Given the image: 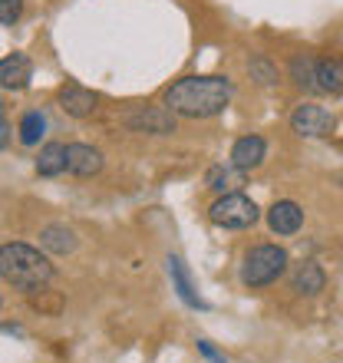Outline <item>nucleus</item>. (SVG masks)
Segmentation results:
<instances>
[{"label": "nucleus", "mask_w": 343, "mask_h": 363, "mask_svg": "<svg viewBox=\"0 0 343 363\" xmlns=\"http://www.w3.org/2000/svg\"><path fill=\"white\" fill-rule=\"evenodd\" d=\"M103 152L96 145H86V143H73L67 145V172L77 175V179H93V175L103 172Z\"/></svg>", "instance_id": "9b49d317"}, {"label": "nucleus", "mask_w": 343, "mask_h": 363, "mask_svg": "<svg viewBox=\"0 0 343 363\" xmlns=\"http://www.w3.org/2000/svg\"><path fill=\"white\" fill-rule=\"evenodd\" d=\"M40 248L47 255H73L79 248V238L69 225H47L40 231Z\"/></svg>", "instance_id": "ddd939ff"}, {"label": "nucleus", "mask_w": 343, "mask_h": 363, "mask_svg": "<svg viewBox=\"0 0 343 363\" xmlns=\"http://www.w3.org/2000/svg\"><path fill=\"white\" fill-rule=\"evenodd\" d=\"M267 228L274 231V235H281V238H291V235H297V231L304 228V208L291 199L274 201L267 208Z\"/></svg>", "instance_id": "9d476101"}, {"label": "nucleus", "mask_w": 343, "mask_h": 363, "mask_svg": "<svg viewBox=\"0 0 343 363\" xmlns=\"http://www.w3.org/2000/svg\"><path fill=\"white\" fill-rule=\"evenodd\" d=\"M287 264H291V255L281 245H254L241 261L238 277L248 291H257V287L274 284L277 277L287 271Z\"/></svg>", "instance_id": "7ed1b4c3"}, {"label": "nucleus", "mask_w": 343, "mask_h": 363, "mask_svg": "<svg viewBox=\"0 0 343 363\" xmlns=\"http://www.w3.org/2000/svg\"><path fill=\"white\" fill-rule=\"evenodd\" d=\"M231 99H235V83L228 77H181L162 96V103L181 119L221 116Z\"/></svg>", "instance_id": "f257e3e1"}, {"label": "nucleus", "mask_w": 343, "mask_h": 363, "mask_svg": "<svg viewBox=\"0 0 343 363\" xmlns=\"http://www.w3.org/2000/svg\"><path fill=\"white\" fill-rule=\"evenodd\" d=\"M125 125L145 135H172L179 129V119L169 106H135L133 113H125Z\"/></svg>", "instance_id": "39448f33"}, {"label": "nucleus", "mask_w": 343, "mask_h": 363, "mask_svg": "<svg viewBox=\"0 0 343 363\" xmlns=\"http://www.w3.org/2000/svg\"><path fill=\"white\" fill-rule=\"evenodd\" d=\"M165 268H169V277H172V291L181 297V304L195 307V311H205V307H208L205 301H201L198 284H195V277H191L189 264H185L179 255H169V258H165Z\"/></svg>", "instance_id": "0eeeda50"}, {"label": "nucleus", "mask_w": 343, "mask_h": 363, "mask_svg": "<svg viewBox=\"0 0 343 363\" xmlns=\"http://www.w3.org/2000/svg\"><path fill=\"white\" fill-rule=\"evenodd\" d=\"M57 103L69 119H89L96 113V106H99V96L93 89L79 86V83H67V86H60Z\"/></svg>", "instance_id": "1a4fd4ad"}, {"label": "nucleus", "mask_w": 343, "mask_h": 363, "mask_svg": "<svg viewBox=\"0 0 343 363\" xmlns=\"http://www.w3.org/2000/svg\"><path fill=\"white\" fill-rule=\"evenodd\" d=\"M0 304H4V301H0Z\"/></svg>", "instance_id": "bb28decb"}, {"label": "nucleus", "mask_w": 343, "mask_h": 363, "mask_svg": "<svg viewBox=\"0 0 343 363\" xmlns=\"http://www.w3.org/2000/svg\"><path fill=\"white\" fill-rule=\"evenodd\" d=\"M291 129L300 139H324V135L334 133V116L317 103H300L291 113Z\"/></svg>", "instance_id": "423d86ee"}, {"label": "nucleus", "mask_w": 343, "mask_h": 363, "mask_svg": "<svg viewBox=\"0 0 343 363\" xmlns=\"http://www.w3.org/2000/svg\"><path fill=\"white\" fill-rule=\"evenodd\" d=\"M291 287H294L297 294H304V297H317L327 287L324 268H320L317 261H300V264L294 268V277H291Z\"/></svg>", "instance_id": "4468645a"}, {"label": "nucleus", "mask_w": 343, "mask_h": 363, "mask_svg": "<svg viewBox=\"0 0 343 363\" xmlns=\"http://www.w3.org/2000/svg\"><path fill=\"white\" fill-rule=\"evenodd\" d=\"M211 363H228V360H225V357H215V360H211Z\"/></svg>", "instance_id": "393cba45"}, {"label": "nucleus", "mask_w": 343, "mask_h": 363, "mask_svg": "<svg viewBox=\"0 0 343 363\" xmlns=\"http://www.w3.org/2000/svg\"><path fill=\"white\" fill-rule=\"evenodd\" d=\"M317 93L343 96V57H317Z\"/></svg>", "instance_id": "2eb2a0df"}, {"label": "nucleus", "mask_w": 343, "mask_h": 363, "mask_svg": "<svg viewBox=\"0 0 343 363\" xmlns=\"http://www.w3.org/2000/svg\"><path fill=\"white\" fill-rule=\"evenodd\" d=\"M0 113H4V99H0Z\"/></svg>", "instance_id": "a878e982"}, {"label": "nucleus", "mask_w": 343, "mask_h": 363, "mask_svg": "<svg viewBox=\"0 0 343 363\" xmlns=\"http://www.w3.org/2000/svg\"><path fill=\"white\" fill-rule=\"evenodd\" d=\"M241 175L235 165H211L208 172H205V185H208L211 191H218V195H228V191H235L241 185Z\"/></svg>", "instance_id": "a211bd4d"}, {"label": "nucleus", "mask_w": 343, "mask_h": 363, "mask_svg": "<svg viewBox=\"0 0 343 363\" xmlns=\"http://www.w3.org/2000/svg\"><path fill=\"white\" fill-rule=\"evenodd\" d=\"M287 77L297 89H307V93H317V57L310 53H297L291 63H287Z\"/></svg>", "instance_id": "dca6fc26"}, {"label": "nucleus", "mask_w": 343, "mask_h": 363, "mask_svg": "<svg viewBox=\"0 0 343 363\" xmlns=\"http://www.w3.org/2000/svg\"><path fill=\"white\" fill-rule=\"evenodd\" d=\"M248 73H251V79H254L257 86H277V79H281L277 67L267 57H254V60H251V63H248Z\"/></svg>", "instance_id": "412c9836"}, {"label": "nucleus", "mask_w": 343, "mask_h": 363, "mask_svg": "<svg viewBox=\"0 0 343 363\" xmlns=\"http://www.w3.org/2000/svg\"><path fill=\"white\" fill-rule=\"evenodd\" d=\"M10 135H13V129H10L7 116L0 113V149H7V145H10Z\"/></svg>", "instance_id": "5701e85b"}, {"label": "nucleus", "mask_w": 343, "mask_h": 363, "mask_svg": "<svg viewBox=\"0 0 343 363\" xmlns=\"http://www.w3.org/2000/svg\"><path fill=\"white\" fill-rule=\"evenodd\" d=\"M20 143L23 145H40V139L47 135V113H40V109H27V113L20 116Z\"/></svg>", "instance_id": "6ab92c4d"}, {"label": "nucleus", "mask_w": 343, "mask_h": 363, "mask_svg": "<svg viewBox=\"0 0 343 363\" xmlns=\"http://www.w3.org/2000/svg\"><path fill=\"white\" fill-rule=\"evenodd\" d=\"M23 17V0H0V23L13 27Z\"/></svg>", "instance_id": "4be33fe9"}, {"label": "nucleus", "mask_w": 343, "mask_h": 363, "mask_svg": "<svg viewBox=\"0 0 343 363\" xmlns=\"http://www.w3.org/2000/svg\"><path fill=\"white\" fill-rule=\"evenodd\" d=\"M0 277L13 291L30 294V291L50 284L57 277V268L40 248H30L23 241H7V245H0Z\"/></svg>", "instance_id": "f03ea898"}, {"label": "nucleus", "mask_w": 343, "mask_h": 363, "mask_svg": "<svg viewBox=\"0 0 343 363\" xmlns=\"http://www.w3.org/2000/svg\"><path fill=\"white\" fill-rule=\"evenodd\" d=\"M30 307L40 311V314H60V307H63V297L57 291H50V284L37 287V291H30Z\"/></svg>", "instance_id": "aec40b11"}, {"label": "nucleus", "mask_w": 343, "mask_h": 363, "mask_svg": "<svg viewBox=\"0 0 343 363\" xmlns=\"http://www.w3.org/2000/svg\"><path fill=\"white\" fill-rule=\"evenodd\" d=\"M198 354H201V357H208V360H215V357H218V350H215V347H211L208 340H198Z\"/></svg>", "instance_id": "b1692460"}, {"label": "nucleus", "mask_w": 343, "mask_h": 363, "mask_svg": "<svg viewBox=\"0 0 343 363\" xmlns=\"http://www.w3.org/2000/svg\"><path fill=\"white\" fill-rule=\"evenodd\" d=\"M33 79V63H30L27 53H10V57L0 60V89H10V93H20V89L30 86Z\"/></svg>", "instance_id": "f8f14e48"}, {"label": "nucleus", "mask_w": 343, "mask_h": 363, "mask_svg": "<svg viewBox=\"0 0 343 363\" xmlns=\"http://www.w3.org/2000/svg\"><path fill=\"white\" fill-rule=\"evenodd\" d=\"M267 159V143H264V135H257V133H248V135H241V139H235V145H231V159L228 162L238 169V172H254L257 165Z\"/></svg>", "instance_id": "6e6552de"}, {"label": "nucleus", "mask_w": 343, "mask_h": 363, "mask_svg": "<svg viewBox=\"0 0 343 363\" xmlns=\"http://www.w3.org/2000/svg\"><path fill=\"white\" fill-rule=\"evenodd\" d=\"M67 172V145L63 143H47L37 155V175L43 179H57Z\"/></svg>", "instance_id": "f3484780"}, {"label": "nucleus", "mask_w": 343, "mask_h": 363, "mask_svg": "<svg viewBox=\"0 0 343 363\" xmlns=\"http://www.w3.org/2000/svg\"><path fill=\"white\" fill-rule=\"evenodd\" d=\"M208 218H211V225H218L225 231H244L261 218V208H257L254 199H248V195L228 191V195H218V199L211 201Z\"/></svg>", "instance_id": "20e7f679"}]
</instances>
